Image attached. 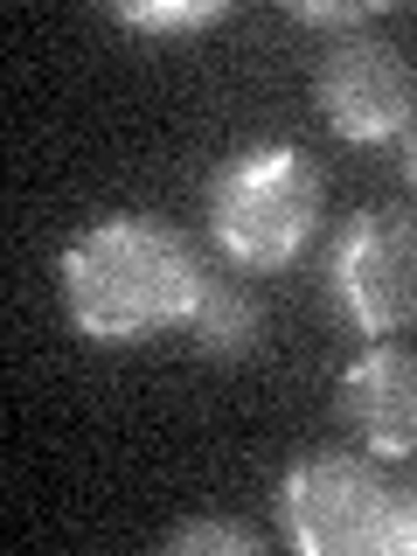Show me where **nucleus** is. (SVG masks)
Instances as JSON below:
<instances>
[{"label":"nucleus","instance_id":"9","mask_svg":"<svg viewBox=\"0 0 417 556\" xmlns=\"http://www.w3.org/2000/svg\"><path fill=\"white\" fill-rule=\"evenodd\" d=\"M118 22L139 28V35H188V28H208V22H223V0H181V8H118Z\"/></svg>","mask_w":417,"mask_h":556},{"label":"nucleus","instance_id":"10","mask_svg":"<svg viewBox=\"0 0 417 556\" xmlns=\"http://www.w3.org/2000/svg\"><path fill=\"white\" fill-rule=\"evenodd\" d=\"M300 22H369V8H320V0H300Z\"/></svg>","mask_w":417,"mask_h":556},{"label":"nucleus","instance_id":"2","mask_svg":"<svg viewBox=\"0 0 417 556\" xmlns=\"http://www.w3.org/2000/svg\"><path fill=\"white\" fill-rule=\"evenodd\" d=\"M320 223V181L300 147H243L208 174V237L243 271H278Z\"/></svg>","mask_w":417,"mask_h":556},{"label":"nucleus","instance_id":"3","mask_svg":"<svg viewBox=\"0 0 417 556\" xmlns=\"http://www.w3.org/2000/svg\"><path fill=\"white\" fill-rule=\"evenodd\" d=\"M278 521L286 543L306 556H390L404 543V494L376 473V466L348 459V452H320L300 459L278 480Z\"/></svg>","mask_w":417,"mask_h":556},{"label":"nucleus","instance_id":"8","mask_svg":"<svg viewBox=\"0 0 417 556\" xmlns=\"http://www.w3.org/2000/svg\"><path fill=\"white\" fill-rule=\"evenodd\" d=\"M188 549L195 556H208V549L216 556H257L265 543H257V529H243V521H181V529L167 535V556H188Z\"/></svg>","mask_w":417,"mask_h":556},{"label":"nucleus","instance_id":"7","mask_svg":"<svg viewBox=\"0 0 417 556\" xmlns=\"http://www.w3.org/2000/svg\"><path fill=\"white\" fill-rule=\"evenodd\" d=\"M188 334H195V348L208 362H237V355H251V348L265 341V306H257L243 286H230V278H208L195 313H188Z\"/></svg>","mask_w":417,"mask_h":556},{"label":"nucleus","instance_id":"11","mask_svg":"<svg viewBox=\"0 0 417 556\" xmlns=\"http://www.w3.org/2000/svg\"><path fill=\"white\" fill-rule=\"evenodd\" d=\"M404 174H410V188H417V112H410V126H404Z\"/></svg>","mask_w":417,"mask_h":556},{"label":"nucleus","instance_id":"5","mask_svg":"<svg viewBox=\"0 0 417 556\" xmlns=\"http://www.w3.org/2000/svg\"><path fill=\"white\" fill-rule=\"evenodd\" d=\"M313 104L341 139L376 147L410 126V70L382 35H348L313 70Z\"/></svg>","mask_w":417,"mask_h":556},{"label":"nucleus","instance_id":"4","mask_svg":"<svg viewBox=\"0 0 417 556\" xmlns=\"http://www.w3.org/2000/svg\"><path fill=\"white\" fill-rule=\"evenodd\" d=\"M327 300L355 334H396L417 320V223L410 216H355L327 257Z\"/></svg>","mask_w":417,"mask_h":556},{"label":"nucleus","instance_id":"6","mask_svg":"<svg viewBox=\"0 0 417 556\" xmlns=\"http://www.w3.org/2000/svg\"><path fill=\"white\" fill-rule=\"evenodd\" d=\"M341 425L382 459L417 452V355L410 348H369L341 376Z\"/></svg>","mask_w":417,"mask_h":556},{"label":"nucleus","instance_id":"12","mask_svg":"<svg viewBox=\"0 0 417 556\" xmlns=\"http://www.w3.org/2000/svg\"><path fill=\"white\" fill-rule=\"evenodd\" d=\"M404 543L417 549V494H404Z\"/></svg>","mask_w":417,"mask_h":556},{"label":"nucleus","instance_id":"1","mask_svg":"<svg viewBox=\"0 0 417 556\" xmlns=\"http://www.w3.org/2000/svg\"><path fill=\"white\" fill-rule=\"evenodd\" d=\"M208 286L195 243L161 216H104L63 251V313L84 341L132 348L188 327Z\"/></svg>","mask_w":417,"mask_h":556}]
</instances>
